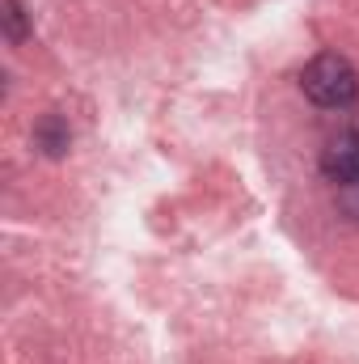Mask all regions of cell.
<instances>
[{
  "label": "cell",
  "mask_w": 359,
  "mask_h": 364,
  "mask_svg": "<svg viewBox=\"0 0 359 364\" xmlns=\"http://www.w3.org/2000/svg\"><path fill=\"white\" fill-rule=\"evenodd\" d=\"M68 123L60 119V114H43L38 119V127H34V144L47 153V157H64L68 153Z\"/></svg>",
  "instance_id": "3957f363"
},
{
  "label": "cell",
  "mask_w": 359,
  "mask_h": 364,
  "mask_svg": "<svg viewBox=\"0 0 359 364\" xmlns=\"http://www.w3.org/2000/svg\"><path fill=\"white\" fill-rule=\"evenodd\" d=\"M321 170L338 182V186H359V132H338L326 144Z\"/></svg>",
  "instance_id": "7a4b0ae2"
},
{
  "label": "cell",
  "mask_w": 359,
  "mask_h": 364,
  "mask_svg": "<svg viewBox=\"0 0 359 364\" xmlns=\"http://www.w3.org/2000/svg\"><path fill=\"white\" fill-rule=\"evenodd\" d=\"M300 90L309 102L326 106V110H338V106H351L359 97V73L355 64L338 51H321L304 64L300 73Z\"/></svg>",
  "instance_id": "6da1fadb"
},
{
  "label": "cell",
  "mask_w": 359,
  "mask_h": 364,
  "mask_svg": "<svg viewBox=\"0 0 359 364\" xmlns=\"http://www.w3.org/2000/svg\"><path fill=\"white\" fill-rule=\"evenodd\" d=\"M4 21H9V38L21 43L26 38V17H21V4L17 0H4Z\"/></svg>",
  "instance_id": "277c9868"
}]
</instances>
